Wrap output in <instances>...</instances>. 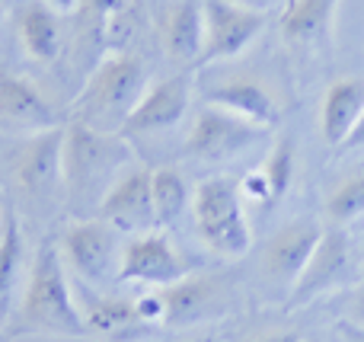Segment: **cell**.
<instances>
[{
  "mask_svg": "<svg viewBox=\"0 0 364 342\" xmlns=\"http://www.w3.org/2000/svg\"><path fill=\"white\" fill-rule=\"evenodd\" d=\"M64 132L68 125L32 132L13 151V183L29 202H51L64 189Z\"/></svg>",
  "mask_w": 364,
  "mask_h": 342,
  "instance_id": "obj_6",
  "label": "cell"
},
{
  "mask_svg": "<svg viewBox=\"0 0 364 342\" xmlns=\"http://www.w3.org/2000/svg\"><path fill=\"white\" fill-rule=\"evenodd\" d=\"M16 36L23 51L36 64H55L64 55V29L58 10H51L45 0H29L13 16Z\"/></svg>",
  "mask_w": 364,
  "mask_h": 342,
  "instance_id": "obj_21",
  "label": "cell"
},
{
  "mask_svg": "<svg viewBox=\"0 0 364 342\" xmlns=\"http://www.w3.org/2000/svg\"><path fill=\"white\" fill-rule=\"evenodd\" d=\"M26 275H29V262H26V234L19 224L16 211H4V228H0V326L6 333L13 311L19 304Z\"/></svg>",
  "mask_w": 364,
  "mask_h": 342,
  "instance_id": "obj_22",
  "label": "cell"
},
{
  "mask_svg": "<svg viewBox=\"0 0 364 342\" xmlns=\"http://www.w3.org/2000/svg\"><path fill=\"white\" fill-rule=\"evenodd\" d=\"M192 272L188 256L179 253V247L166 234L147 230V234H134L122 243L119 256V282H138V285L154 288H170L182 282Z\"/></svg>",
  "mask_w": 364,
  "mask_h": 342,
  "instance_id": "obj_9",
  "label": "cell"
},
{
  "mask_svg": "<svg viewBox=\"0 0 364 342\" xmlns=\"http://www.w3.org/2000/svg\"><path fill=\"white\" fill-rule=\"evenodd\" d=\"M151 87L144 58L128 51H109L87 74V83L70 102V122H80L96 132H122L128 115Z\"/></svg>",
  "mask_w": 364,
  "mask_h": 342,
  "instance_id": "obj_3",
  "label": "cell"
},
{
  "mask_svg": "<svg viewBox=\"0 0 364 342\" xmlns=\"http://www.w3.org/2000/svg\"><path fill=\"white\" fill-rule=\"evenodd\" d=\"M0 342H6V333H4V326H0Z\"/></svg>",
  "mask_w": 364,
  "mask_h": 342,
  "instance_id": "obj_32",
  "label": "cell"
},
{
  "mask_svg": "<svg viewBox=\"0 0 364 342\" xmlns=\"http://www.w3.org/2000/svg\"><path fill=\"white\" fill-rule=\"evenodd\" d=\"M45 4H48L51 10H58V13H77L80 0H45Z\"/></svg>",
  "mask_w": 364,
  "mask_h": 342,
  "instance_id": "obj_30",
  "label": "cell"
},
{
  "mask_svg": "<svg viewBox=\"0 0 364 342\" xmlns=\"http://www.w3.org/2000/svg\"><path fill=\"white\" fill-rule=\"evenodd\" d=\"M157 42L179 68L198 64L205 48V0H173L164 6L157 19Z\"/></svg>",
  "mask_w": 364,
  "mask_h": 342,
  "instance_id": "obj_17",
  "label": "cell"
},
{
  "mask_svg": "<svg viewBox=\"0 0 364 342\" xmlns=\"http://www.w3.org/2000/svg\"><path fill=\"white\" fill-rule=\"evenodd\" d=\"M205 102L227 109V112L240 115L265 132H272L282 122V102H278L275 90H269L252 74H233L205 87Z\"/></svg>",
  "mask_w": 364,
  "mask_h": 342,
  "instance_id": "obj_15",
  "label": "cell"
},
{
  "mask_svg": "<svg viewBox=\"0 0 364 342\" xmlns=\"http://www.w3.org/2000/svg\"><path fill=\"white\" fill-rule=\"evenodd\" d=\"M132 0H80L77 13H80V26L83 29H93L96 38H102V32L109 29L112 19H119L128 10Z\"/></svg>",
  "mask_w": 364,
  "mask_h": 342,
  "instance_id": "obj_26",
  "label": "cell"
},
{
  "mask_svg": "<svg viewBox=\"0 0 364 342\" xmlns=\"http://www.w3.org/2000/svg\"><path fill=\"white\" fill-rule=\"evenodd\" d=\"M132 166L128 138L122 132H96L70 122L64 132V196L70 211L93 218L102 196Z\"/></svg>",
  "mask_w": 364,
  "mask_h": 342,
  "instance_id": "obj_2",
  "label": "cell"
},
{
  "mask_svg": "<svg viewBox=\"0 0 364 342\" xmlns=\"http://www.w3.org/2000/svg\"><path fill=\"white\" fill-rule=\"evenodd\" d=\"M0 228H4V215H0Z\"/></svg>",
  "mask_w": 364,
  "mask_h": 342,
  "instance_id": "obj_33",
  "label": "cell"
},
{
  "mask_svg": "<svg viewBox=\"0 0 364 342\" xmlns=\"http://www.w3.org/2000/svg\"><path fill=\"white\" fill-rule=\"evenodd\" d=\"M320 240H323V228L314 218H294L284 228H278L272 234V240L265 243L262 272L278 285H294Z\"/></svg>",
  "mask_w": 364,
  "mask_h": 342,
  "instance_id": "obj_14",
  "label": "cell"
},
{
  "mask_svg": "<svg viewBox=\"0 0 364 342\" xmlns=\"http://www.w3.org/2000/svg\"><path fill=\"white\" fill-rule=\"evenodd\" d=\"M339 0H288L282 13V38L294 51H320L333 42Z\"/></svg>",
  "mask_w": 364,
  "mask_h": 342,
  "instance_id": "obj_18",
  "label": "cell"
},
{
  "mask_svg": "<svg viewBox=\"0 0 364 342\" xmlns=\"http://www.w3.org/2000/svg\"><path fill=\"white\" fill-rule=\"evenodd\" d=\"M294 179H297V147L291 138H278L272 144L265 164L240 183V196H243L246 205H262L265 208V205H275L278 198L288 196Z\"/></svg>",
  "mask_w": 364,
  "mask_h": 342,
  "instance_id": "obj_19",
  "label": "cell"
},
{
  "mask_svg": "<svg viewBox=\"0 0 364 342\" xmlns=\"http://www.w3.org/2000/svg\"><path fill=\"white\" fill-rule=\"evenodd\" d=\"M151 166H128L112 189L102 196L96 218L112 224L119 234H147L157 228V211H154V189H151Z\"/></svg>",
  "mask_w": 364,
  "mask_h": 342,
  "instance_id": "obj_11",
  "label": "cell"
},
{
  "mask_svg": "<svg viewBox=\"0 0 364 342\" xmlns=\"http://www.w3.org/2000/svg\"><path fill=\"white\" fill-rule=\"evenodd\" d=\"M192 218L198 240L218 260H240L252 247V228L240 183L230 176H208L192 196Z\"/></svg>",
  "mask_w": 364,
  "mask_h": 342,
  "instance_id": "obj_4",
  "label": "cell"
},
{
  "mask_svg": "<svg viewBox=\"0 0 364 342\" xmlns=\"http://www.w3.org/2000/svg\"><path fill=\"white\" fill-rule=\"evenodd\" d=\"M269 26V13L243 0H205V48L198 68L240 58Z\"/></svg>",
  "mask_w": 364,
  "mask_h": 342,
  "instance_id": "obj_7",
  "label": "cell"
},
{
  "mask_svg": "<svg viewBox=\"0 0 364 342\" xmlns=\"http://www.w3.org/2000/svg\"><path fill=\"white\" fill-rule=\"evenodd\" d=\"M74 294L90 336H100L106 342H132L147 333V326L138 317L134 298L100 294V292H90V285H80Z\"/></svg>",
  "mask_w": 364,
  "mask_h": 342,
  "instance_id": "obj_16",
  "label": "cell"
},
{
  "mask_svg": "<svg viewBox=\"0 0 364 342\" xmlns=\"http://www.w3.org/2000/svg\"><path fill=\"white\" fill-rule=\"evenodd\" d=\"M0 125L13 132H45L64 125L61 112L51 100L29 80L10 68H0Z\"/></svg>",
  "mask_w": 364,
  "mask_h": 342,
  "instance_id": "obj_12",
  "label": "cell"
},
{
  "mask_svg": "<svg viewBox=\"0 0 364 342\" xmlns=\"http://www.w3.org/2000/svg\"><path fill=\"white\" fill-rule=\"evenodd\" d=\"M301 342H310V339H301Z\"/></svg>",
  "mask_w": 364,
  "mask_h": 342,
  "instance_id": "obj_35",
  "label": "cell"
},
{
  "mask_svg": "<svg viewBox=\"0 0 364 342\" xmlns=\"http://www.w3.org/2000/svg\"><path fill=\"white\" fill-rule=\"evenodd\" d=\"M0 13H4V0H0Z\"/></svg>",
  "mask_w": 364,
  "mask_h": 342,
  "instance_id": "obj_34",
  "label": "cell"
},
{
  "mask_svg": "<svg viewBox=\"0 0 364 342\" xmlns=\"http://www.w3.org/2000/svg\"><path fill=\"white\" fill-rule=\"evenodd\" d=\"M364 115V77H339L326 87L320 102V138L329 147H346Z\"/></svg>",
  "mask_w": 364,
  "mask_h": 342,
  "instance_id": "obj_20",
  "label": "cell"
},
{
  "mask_svg": "<svg viewBox=\"0 0 364 342\" xmlns=\"http://www.w3.org/2000/svg\"><path fill=\"white\" fill-rule=\"evenodd\" d=\"M348 320H352V324H361V326H364V285L358 288V294H355V301H352V314H348Z\"/></svg>",
  "mask_w": 364,
  "mask_h": 342,
  "instance_id": "obj_29",
  "label": "cell"
},
{
  "mask_svg": "<svg viewBox=\"0 0 364 342\" xmlns=\"http://www.w3.org/2000/svg\"><path fill=\"white\" fill-rule=\"evenodd\" d=\"M173 342H220V339L214 336V333H195V336H179Z\"/></svg>",
  "mask_w": 364,
  "mask_h": 342,
  "instance_id": "obj_31",
  "label": "cell"
},
{
  "mask_svg": "<svg viewBox=\"0 0 364 342\" xmlns=\"http://www.w3.org/2000/svg\"><path fill=\"white\" fill-rule=\"evenodd\" d=\"M188 102H192V87H188L186 74L151 80V87L144 90L134 112L128 115L122 134L128 138V134H157L166 132V128H176L186 119Z\"/></svg>",
  "mask_w": 364,
  "mask_h": 342,
  "instance_id": "obj_13",
  "label": "cell"
},
{
  "mask_svg": "<svg viewBox=\"0 0 364 342\" xmlns=\"http://www.w3.org/2000/svg\"><path fill=\"white\" fill-rule=\"evenodd\" d=\"M326 218L333 221V228L352 224L364 218V173L352 179H342L326 198Z\"/></svg>",
  "mask_w": 364,
  "mask_h": 342,
  "instance_id": "obj_25",
  "label": "cell"
},
{
  "mask_svg": "<svg viewBox=\"0 0 364 342\" xmlns=\"http://www.w3.org/2000/svg\"><path fill=\"white\" fill-rule=\"evenodd\" d=\"M269 138V132L252 122L240 119V115L227 112L220 106H205L195 112L192 128L186 134V154L195 160H208V164H224L246 151V147L259 144Z\"/></svg>",
  "mask_w": 364,
  "mask_h": 342,
  "instance_id": "obj_8",
  "label": "cell"
},
{
  "mask_svg": "<svg viewBox=\"0 0 364 342\" xmlns=\"http://www.w3.org/2000/svg\"><path fill=\"white\" fill-rule=\"evenodd\" d=\"M13 336H90L58 243H42L32 256L19 304L6 324V339Z\"/></svg>",
  "mask_w": 364,
  "mask_h": 342,
  "instance_id": "obj_1",
  "label": "cell"
},
{
  "mask_svg": "<svg viewBox=\"0 0 364 342\" xmlns=\"http://www.w3.org/2000/svg\"><path fill=\"white\" fill-rule=\"evenodd\" d=\"M355 272V247L352 237L342 228L323 230V240L316 243L310 262L304 266L301 279L291 285V307H307L320 294L342 288Z\"/></svg>",
  "mask_w": 364,
  "mask_h": 342,
  "instance_id": "obj_10",
  "label": "cell"
},
{
  "mask_svg": "<svg viewBox=\"0 0 364 342\" xmlns=\"http://www.w3.org/2000/svg\"><path fill=\"white\" fill-rule=\"evenodd\" d=\"M58 250H61L68 272L77 275L83 285H100V282L119 275V230L96 215L70 221L58 240Z\"/></svg>",
  "mask_w": 364,
  "mask_h": 342,
  "instance_id": "obj_5",
  "label": "cell"
},
{
  "mask_svg": "<svg viewBox=\"0 0 364 342\" xmlns=\"http://www.w3.org/2000/svg\"><path fill=\"white\" fill-rule=\"evenodd\" d=\"M339 336L346 342H364V326L361 324H352V320H346V324H339Z\"/></svg>",
  "mask_w": 364,
  "mask_h": 342,
  "instance_id": "obj_28",
  "label": "cell"
},
{
  "mask_svg": "<svg viewBox=\"0 0 364 342\" xmlns=\"http://www.w3.org/2000/svg\"><path fill=\"white\" fill-rule=\"evenodd\" d=\"M240 342H301V336L288 330H269V333H252V336H246Z\"/></svg>",
  "mask_w": 364,
  "mask_h": 342,
  "instance_id": "obj_27",
  "label": "cell"
},
{
  "mask_svg": "<svg viewBox=\"0 0 364 342\" xmlns=\"http://www.w3.org/2000/svg\"><path fill=\"white\" fill-rule=\"evenodd\" d=\"M166 298V324H205L220 314V285L208 272H188L182 282L164 292Z\"/></svg>",
  "mask_w": 364,
  "mask_h": 342,
  "instance_id": "obj_23",
  "label": "cell"
},
{
  "mask_svg": "<svg viewBox=\"0 0 364 342\" xmlns=\"http://www.w3.org/2000/svg\"><path fill=\"white\" fill-rule=\"evenodd\" d=\"M154 189V211H157V224H176L182 211L192 205V192H188L186 176L176 166H157L151 176Z\"/></svg>",
  "mask_w": 364,
  "mask_h": 342,
  "instance_id": "obj_24",
  "label": "cell"
}]
</instances>
